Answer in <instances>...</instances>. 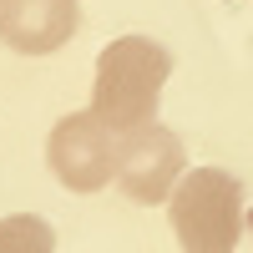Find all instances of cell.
<instances>
[{
  "label": "cell",
  "instance_id": "1",
  "mask_svg": "<svg viewBox=\"0 0 253 253\" xmlns=\"http://www.w3.org/2000/svg\"><path fill=\"white\" fill-rule=\"evenodd\" d=\"M172 76V56H167L152 36H117L112 46L96 56V81H91V112L112 126L117 137L152 126L162 86Z\"/></svg>",
  "mask_w": 253,
  "mask_h": 253
},
{
  "label": "cell",
  "instance_id": "2",
  "mask_svg": "<svg viewBox=\"0 0 253 253\" xmlns=\"http://www.w3.org/2000/svg\"><path fill=\"white\" fill-rule=\"evenodd\" d=\"M167 213L182 253H233L243 238V182L223 167H193L167 198Z\"/></svg>",
  "mask_w": 253,
  "mask_h": 253
},
{
  "label": "cell",
  "instance_id": "3",
  "mask_svg": "<svg viewBox=\"0 0 253 253\" xmlns=\"http://www.w3.org/2000/svg\"><path fill=\"white\" fill-rule=\"evenodd\" d=\"M117 132L96 112H71L51 126L46 157L61 187L71 193H101L107 182H117Z\"/></svg>",
  "mask_w": 253,
  "mask_h": 253
},
{
  "label": "cell",
  "instance_id": "4",
  "mask_svg": "<svg viewBox=\"0 0 253 253\" xmlns=\"http://www.w3.org/2000/svg\"><path fill=\"white\" fill-rule=\"evenodd\" d=\"M187 172L182 137L167 126H137L117 142V187L132 203H167Z\"/></svg>",
  "mask_w": 253,
  "mask_h": 253
},
{
  "label": "cell",
  "instance_id": "5",
  "mask_svg": "<svg viewBox=\"0 0 253 253\" xmlns=\"http://www.w3.org/2000/svg\"><path fill=\"white\" fill-rule=\"evenodd\" d=\"M76 0H0V41L20 56H51L76 36Z\"/></svg>",
  "mask_w": 253,
  "mask_h": 253
},
{
  "label": "cell",
  "instance_id": "6",
  "mask_svg": "<svg viewBox=\"0 0 253 253\" xmlns=\"http://www.w3.org/2000/svg\"><path fill=\"white\" fill-rule=\"evenodd\" d=\"M0 253H56V228L36 213L0 218Z\"/></svg>",
  "mask_w": 253,
  "mask_h": 253
}]
</instances>
